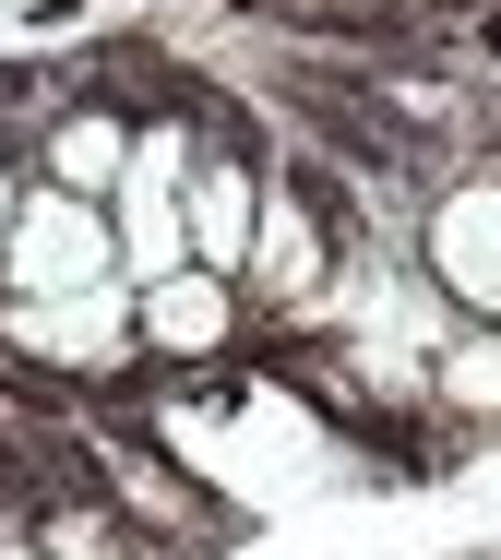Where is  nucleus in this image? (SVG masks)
I'll list each match as a JSON object with an SVG mask.
<instances>
[{"label":"nucleus","instance_id":"obj_1","mask_svg":"<svg viewBox=\"0 0 501 560\" xmlns=\"http://www.w3.org/2000/svg\"><path fill=\"white\" fill-rule=\"evenodd\" d=\"M203 238H240V179H203Z\"/></svg>","mask_w":501,"mask_h":560}]
</instances>
